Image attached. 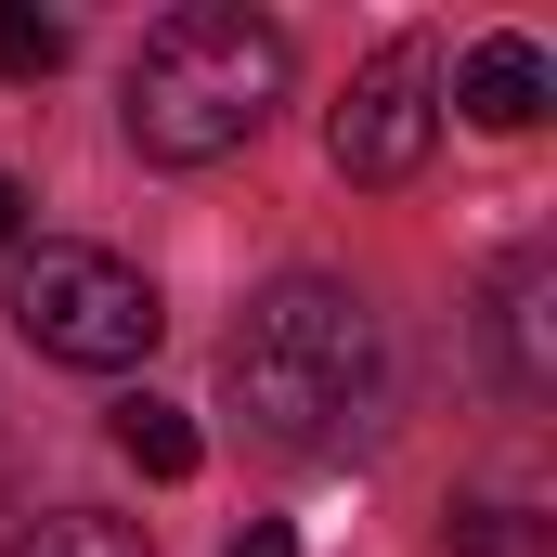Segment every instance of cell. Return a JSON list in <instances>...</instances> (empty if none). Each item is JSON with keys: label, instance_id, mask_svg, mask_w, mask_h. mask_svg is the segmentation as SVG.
I'll return each mask as SVG.
<instances>
[{"label": "cell", "instance_id": "obj_7", "mask_svg": "<svg viewBox=\"0 0 557 557\" xmlns=\"http://www.w3.org/2000/svg\"><path fill=\"white\" fill-rule=\"evenodd\" d=\"M545 311H557L545 273L506 285V376H519V389H557V324H545Z\"/></svg>", "mask_w": 557, "mask_h": 557}, {"label": "cell", "instance_id": "obj_6", "mask_svg": "<svg viewBox=\"0 0 557 557\" xmlns=\"http://www.w3.org/2000/svg\"><path fill=\"white\" fill-rule=\"evenodd\" d=\"M117 454H131L143 480H195V467H208L195 416H182V403H156V389H131V403H117Z\"/></svg>", "mask_w": 557, "mask_h": 557}, {"label": "cell", "instance_id": "obj_12", "mask_svg": "<svg viewBox=\"0 0 557 557\" xmlns=\"http://www.w3.org/2000/svg\"><path fill=\"white\" fill-rule=\"evenodd\" d=\"M13 247H26V182L0 169V260H13Z\"/></svg>", "mask_w": 557, "mask_h": 557}, {"label": "cell", "instance_id": "obj_11", "mask_svg": "<svg viewBox=\"0 0 557 557\" xmlns=\"http://www.w3.org/2000/svg\"><path fill=\"white\" fill-rule=\"evenodd\" d=\"M221 557H298V532H285V519H247V532H234Z\"/></svg>", "mask_w": 557, "mask_h": 557}, {"label": "cell", "instance_id": "obj_1", "mask_svg": "<svg viewBox=\"0 0 557 557\" xmlns=\"http://www.w3.org/2000/svg\"><path fill=\"white\" fill-rule=\"evenodd\" d=\"M221 389H234L247 441H273L298 467L363 454V441L389 428V324H376L337 273H285V285L247 298V324H234V350H221Z\"/></svg>", "mask_w": 557, "mask_h": 557}, {"label": "cell", "instance_id": "obj_5", "mask_svg": "<svg viewBox=\"0 0 557 557\" xmlns=\"http://www.w3.org/2000/svg\"><path fill=\"white\" fill-rule=\"evenodd\" d=\"M454 104L480 117V131H532L557 104V65H545V39H480L467 65H454Z\"/></svg>", "mask_w": 557, "mask_h": 557}, {"label": "cell", "instance_id": "obj_3", "mask_svg": "<svg viewBox=\"0 0 557 557\" xmlns=\"http://www.w3.org/2000/svg\"><path fill=\"white\" fill-rule=\"evenodd\" d=\"M0 311H13V337H26L39 363H78V376H117V363H143V350L169 337L156 285H143L117 247H13Z\"/></svg>", "mask_w": 557, "mask_h": 557}, {"label": "cell", "instance_id": "obj_4", "mask_svg": "<svg viewBox=\"0 0 557 557\" xmlns=\"http://www.w3.org/2000/svg\"><path fill=\"white\" fill-rule=\"evenodd\" d=\"M428 143H441V52L428 39H389L350 78V104L324 117V156H337V182H416Z\"/></svg>", "mask_w": 557, "mask_h": 557}, {"label": "cell", "instance_id": "obj_8", "mask_svg": "<svg viewBox=\"0 0 557 557\" xmlns=\"http://www.w3.org/2000/svg\"><path fill=\"white\" fill-rule=\"evenodd\" d=\"M0 557H156L131 519H91V506H65V519H39V532H13Z\"/></svg>", "mask_w": 557, "mask_h": 557}, {"label": "cell", "instance_id": "obj_10", "mask_svg": "<svg viewBox=\"0 0 557 557\" xmlns=\"http://www.w3.org/2000/svg\"><path fill=\"white\" fill-rule=\"evenodd\" d=\"M454 545H467V557H519L532 532H519V506H467V519H454Z\"/></svg>", "mask_w": 557, "mask_h": 557}, {"label": "cell", "instance_id": "obj_2", "mask_svg": "<svg viewBox=\"0 0 557 557\" xmlns=\"http://www.w3.org/2000/svg\"><path fill=\"white\" fill-rule=\"evenodd\" d=\"M285 26L247 13V0H182L156 13L131 52V156L156 169H208L234 143H260V117L285 104Z\"/></svg>", "mask_w": 557, "mask_h": 557}, {"label": "cell", "instance_id": "obj_9", "mask_svg": "<svg viewBox=\"0 0 557 557\" xmlns=\"http://www.w3.org/2000/svg\"><path fill=\"white\" fill-rule=\"evenodd\" d=\"M78 52V26L65 13H26V0H0V78H52Z\"/></svg>", "mask_w": 557, "mask_h": 557}]
</instances>
